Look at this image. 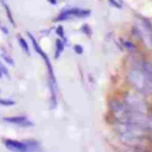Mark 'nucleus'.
<instances>
[{
  "instance_id": "f257e3e1",
  "label": "nucleus",
  "mask_w": 152,
  "mask_h": 152,
  "mask_svg": "<svg viewBox=\"0 0 152 152\" xmlns=\"http://www.w3.org/2000/svg\"><path fill=\"white\" fill-rule=\"evenodd\" d=\"M116 131H118V134L121 141H124L125 144H129V145L141 144L145 138V133H146V129L138 125L122 124V122H119V125L116 126Z\"/></svg>"
},
{
  "instance_id": "f03ea898",
  "label": "nucleus",
  "mask_w": 152,
  "mask_h": 152,
  "mask_svg": "<svg viewBox=\"0 0 152 152\" xmlns=\"http://www.w3.org/2000/svg\"><path fill=\"white\" fill-rule=\"evenodd\" d=\"M127 78L132 87L138 90L141 95L152 94V81L147 77V75L142 71L141 68H132L128 71Z\"/></svg>"
},
{
  "instance_id": "7ed1b4c3",
  "label": "nucleus",
  "mask_w": 152,
  "mask_h": 152,
  "mask_svg": "<svg viewBox=\"0 0 152 152\" xmlns=\"http://www.w3.org/2000/svg\"><path fill=\"white\" fill-rule=\"evenodd\" d=\"M135 31L138 32L139 37H141L144 43L148 48H151L152 46V25H151V23L145 18L139 19L137 27H135Z\"/></svg>"
},
{
  "instance_id": "20e7f679",
  "label": "nucleus",
  "mask_w": 152,
  "mask_h": 152,
  "mask_svg": "<svg viewBox=\"0 0 152 152\" xmlns=\"http://www.w3.org/2000/svg\"><path fill=\"white\" fill-rule=\"evenodd\" d=\"M124 101L126 102V104H127L131 109H133V110H135V112H140V113H146V114H147L148 108H147L146 102L142 100V97H140V96H138V95L127 94V95L125 96Z\"/></svg>"
},
{
  "instance_id": "39448f33",
  "label": "nucleus",
  "mask_w": 152,
  "mask_h": 152,
  "mask_svg": "<svg viewBox=\"0 0 152 152\" xmlns=\"http://www.w3.org/2000/svg\"><path fill=\"white\" fill-rule=\"evenodd\" d=\"M90 14V10H82V8H68L62 11L57 17L56 21H62V20H69L71 18H86Z\"/></svg>"
},
{
  "instance_id": "423d86ee",
  "label": "nucleus",
  "mask_w": 152,
  "mask_h": 152,
  "mask_svg": "<svg viewBox=\"0 0 152 152\" xmlns=\"http://www.w3.org/2000/svg\"><path fill=\"white\" fill-rule=\"evenodd\" d=\"M4 121L8 122V124H13V125H18L21 127H32L33 122L30 121L25 115H19V116H7L4 118Z\"/></svg>"
},
{
  "instance_id": "0eeeda50",
  "label": "nucleus",
  "mask_w": 152,
  "mask_h": 152,
  "mask_svg": "<svg viewBox=\"0 0 152 152\" xmlns=\"http://www.w3.org/2000/svg\"><path fill=\"white\" fill-rule=\"evenodd\" d=\"M4 144L11 151H19V152H26V151H28L25 141H19V140H13V139H5L4 140Z\"/></svg>"
},
{
  "instance_id": "6e6552de",
  "label": "nucleus",
  "mask_w": 152,
  "mask_h": 152,
  "mask_svg": "<svg viewBox=\"0 0 152 152\" xmlns=\"http://www.w3.org/2000/svg\"><path fill=\"white\" fill-rule=\"evenodd\" d=\"M140 66H141L142 71L147 75V77L152 81V63H150V62H147V61H144V62H141Z\"/></svg>"
},
{
  "instance_id": "1a4fd4ad",
  "label": "nucleus",
  "mask_w": 152,
  "mask_h": 152,
  "mask_svg": "<svg viewBox=\"0 0 152 152\" xmlns=\"http://www.w3.org/2000/svg\"><path fill=\"white\" fill-rule=\"evenodd\" d=\"M63 50H64V42H63L61 38H58V39L56 40V51H55V58H56V59L59 58V56L62 55Z\"/></svg>"
},
{
  "instance_id": "9d476101",
  "label": "nucleus",
  "mask_w": 152,
  "mask_h": 152,
  "mask_svg": "<svg viewBox=\"0 0 152 152\" xmlns=\"http://www.w3.org/2000/svg\"><path fill=\"white\" fill-rule=\"evenodd\" d=\"M18 42H19V45H20V48L23 49V51H24L26 55H28V56H30V48H28V45H27L26 40H25L21 36H18Z\"/></svg>"
},
{
  "instance_id": "9b49d317",
  "label": "nucleus",
  "mask_w": 152,
  "mask_h": 152,
  "mask_svg": "<svg viewBox=\"0 0 152 152\" xmlns=\"http://www.w3.org/2000/svg\"><path fill=\"white\" fill-rule=\"evenodd\" d=\"M25 144H26L28 151H33V150H38L39 148V144L36 140H25Z\"/></svg>"
},
{
  "instance_id": "f8f14e48",
  "label": "nucleus",
  "mask_w": 152,
  "mask_h": 152,
  "mask_svg": "<svg viewBox=\"0 0 152 152\" xmlns=\"http://www.w3.org/2000/svg\"><path fill=\"white\" fill-rule=\"evenodd\" d=\"M4 7H5V11H6V14H7V17H8V20L11 21V24H12V25H15V23H14V20H13V15H12V13H11V10H10V7H8V5L4 2Z\"/></svg>"
},
{
  "instance_id": "ddd939ff",
  "label": "nucleus",
  "mask_w": 152,
  "mask_h": 152,
  "mask_svg": "<svg viewBox=\"0 0 152 152\" xmlns=\"http://www.w3.org/2000/svg\"><path fill=\"white\" fill-rule=\"evenodd\" d=\"M122 45H124V48H126L127 50H129V51H133L134 49H135V45L132 43V42H129V40H124L122 39Z\"/></svg>"
},
{
  "instance_id": "4468645a",
  "label": "nucleus",
  "mask_w": 152,
  "mask_h": 152,
  "mask_svg": "<svg viewBox=\"0 0 152 152\" xmlns=\"http://www.w3.org/2000/svg\"><path fill=\"white\" fill-rule=\"evenodd\" d=\"M15 104V101L10 100V99H1L0 97V106H13Z\"/></svg>"
},
{
  "instance_id": "2eb2a0df",
  "label": "nucleus",
  "mask_w": 152,
  "mask_h": 152,
  "mask_svg": "<svg viewBox=\"0 0 152 152\" xmlns=\"http://www.w3.org/2000/svg\"><path fill=\"white\" fill-rule=\"evenodd\" d=\"M81 30H82V32H83V33H86L88 37H90V36H91V33H93V31H91V28H90V26H89L88 24H83Z\"/></svg>"
},
{
  "instance_id": "dca6fc26",
  "label": "nucleus",
  "mask_w": 152,
  "mask_h": 152,
  "mask_svg": "<svg viewBox=\"0 0 152 152\" xmlns=\"http://www.w3.org/2000/svg\"><path fill=\"white\" fill-rule=\"evenodd\" d=\"M1 57H2V59L5 61V62H7L8 64H11V65H14V61L8 56V55H6V53H1Z\"/></svg>"
},
{
  "instance_id": "f3484780",
  "label": "nucleus",
  "mask_w": 152,
  "mask_h": 152,
  "mask_svg": "<svg viewBox=\"0 0 152 152\" xmlns=\"http://www.w3.org/2000/svg\"><path fill=\"white\" fill-rule=\"evenodd\" d=\"M56 33L59 36V38H63L64 40H65V36H64V30H63V27L62 26H57V28H56Z\"/></svg>"
},
{
  "instance_id": "a211bd4d",
  "label": "nucleus",
  "mask_w": 152,
  "mask_h": 152,
  "mask_svg": "<svg viewBox=\"0 0 152 152\" xmlns=\"http://www.w3.org/2000/svg\"><path fill=\"white\" fill-rule=\"evenodd\" d=\"M0 70L2 71V74H5V76H6V77H10V72H8L7 68H6V65H5V64H2L1 62H0Z\"/></svg>"
},
{
  "instance_id": "6ab92c4d",
  "label": "nucleus",
  "mask_w": 152,
  "mask_h": 152,
  "mask_svg": "<svg viewBox=\"0 0 152 152\" xmlns=\"http://www.w3.org/2000/svg\"><path fill=\"white\" fill-rule=\"evenodd\" d=\"M74 51L76 52V53H78V55H81L82 52H83V48L80 45V44H76L75 46H74Z\"/></svg>"
},
{
  "instance_id": "aec40b11",
  "label": "nucleus",
  "mask_w": 152,
  "mask_h": 152,
  "mask_svg": "<svg viewBox=\"0 0 152 152\" xmlns=\"http://www.w3.org/2000/svg\"><path fill=\"white\" fill-rule=\"evenodd\" d=\"M108 1H109V4H110L112 6H114V7H116V8H122V5L119 4L116 0H108Z\"/></svg>"
},
{
  "instance_id": "412c9836",
  "label": "nucleus",
  "mask_w": 152,
  "mask_h": 152,
  "mask_svg": "<svg viewBox=\"0 0 152 152\" xmlns=\"http://www.w3.org/2000/svg\"><path fill=\"white\" fill-rule=\"evenodd\" d=\"M0 27H1V31H2L4 33H6V34H8V30H7V28H6L5 26H2V25H1Z\"/></svg>"
},
{
  "instance_id": "4be33fe9",
  "label": "nucleus",
  "mask_w": 152,
  "mask_h": 152,
  "mask_svg": "<svg viewBox=\"0 0 152 152\" xmlns=\"http://www.w3.org/2000/svg\"><path fill=\"white\" fill-rule=\"evenodd\" d=\"M48 1H49L50 4H52V5H57V2H58L57 0H48Z\"/></svg>"
},
{
  "instance_id": "5701e85b",
  "label": "nucleus",
  "mask_w": 152,
  "mask_h": 152,
  "mask_svg": "<svg viewBox=\"0 0 152 152\" xmlns=\"http://www.w3.org/2000/svg\"><path fill=\"white\" fill-rule=\"evenodd\" d=\"M1 77H2V71L0 70V78H1Z\"/></svg>"
}]
</instances>
